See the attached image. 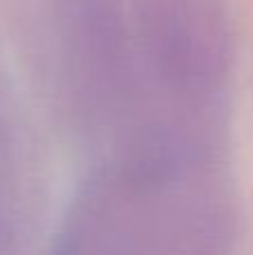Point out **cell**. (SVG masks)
Masks as SVG:
<instances>
[{
  "instance_id": "1",
  "label": "cell",
  "mask_w": 253,
  "mask_h": 255,
  "mask_svg": "<svg viewBox=\"0 0 253 255\" xmlns=\"http://www.w3.org/2000/svg\"><path fill=\"white\" fill-rule=\"evenodd\" d=\"M134 27L146 70L186 106L220 94L231 63V36L220 0H134Z\"/></svg>"
}]
</instances>
